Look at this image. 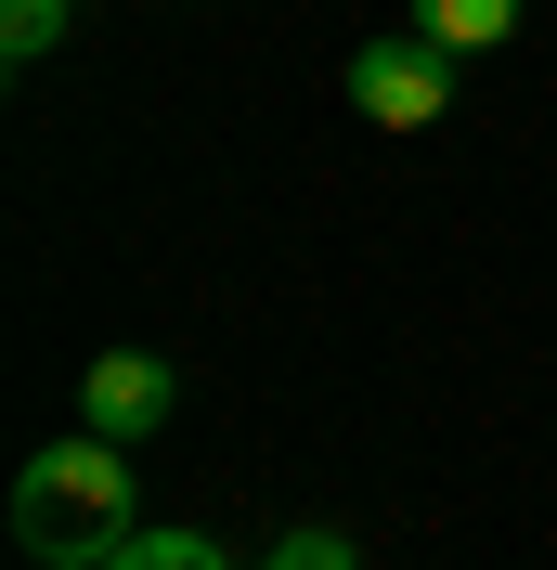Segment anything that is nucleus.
<instances>
[{"label": "nucleus", "mask_w": 557, "mask_h": 570, "mask_svg": "<svg viewBox=\"0 0 557 570\" xmlns=\"http://www.w3.org/2000/svg\"><path fill=\"white\" fill-rule=\"evenodd\" d=\"M13 544H27L39 570H105L117 544H130V454H117L105 428L27 454V480H13Z\"/></svg>", "instance_id": "1"}, {"label": "nucleus", "mask_w": 557, "mask_h": 570, "mask_svg": "<svg viewBox=\"0 0 557 570\" xmlns=\"http://www.w3.org/2000/svg\"><path fill=\"white\" fill-rule=\"evenodd\" d=\"M350 105L377 130H441L453 117V52L441 39H363L350 52Z\"/></svg>", "instance_id": "2"}, {"label": "nucleus", "mask_w": 557, "mask_h": 570, "mask_svg": "<svg viewBox=\"0 0 557 570\" xmlns=\"http://www.w3.org/2000/svg\"><path fill=\"white\" fill-rule=\"evenodd\" d=\"M169 402H182V376L156 351H105L91 376H78V428H105V441H143V428H169Z\"/></svg>", "instance_id": "3"}, {"label": "nucleus", "mask_w": 557, "mask_h": 570, "mask_svg": "<svg viewBox=\"0 0 557 570\" xmlns=\"http://www.w3.org/2000/svg\"><path fill=\"white\" fill-rule=\"evenodd\" d=\"M416 39H441V52H492V39H519V0H416Z\"/></svg>", "instance_id": "4"}, {"label": "nucleus", "mask_w": 557, "mask_h": 570, "mask_svg": "<svg viewBox=\"0 0 557 570\" xmlns=\"http://www.w3.org/2000/svg\"><path fill=\"white\" fill-rule=\"evenodd\" d=\"M260 570H363V544H350L338 519H299V532H285V544H273Z\"/></svg>", "instance_id": "5"}, {"label": "nucleus", "mask_w": 557, "mask_h": 570, "mask_svg": "<svg viewBox=\"0 0 557 570\" xmlns=\"http://www.w3.org/2000/svg\"><path fill=\"white\" fill-rule=\"evenodd\" d=\"M105 570H221V544H208V532H130Z\"/></svg>", "instance_id": "6"}, {"label": "nucleus", "mask_w": 557, "mask_h": 570, "mask_svg": "<svg viewBox=\"0 0 557 570\" xmlns=\"http://www.w3.org/2000/svg\"><path fill=\"white\" fill-rule=\"evenodd\" d=\"M52 39H66V0H0V52L13 66H39Z\"/></svg>", "instance_id": "7"}]
</instances>
